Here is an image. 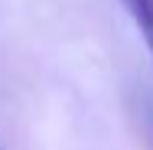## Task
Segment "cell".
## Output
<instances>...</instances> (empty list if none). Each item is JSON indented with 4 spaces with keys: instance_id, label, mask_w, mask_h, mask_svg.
Returning a JSON list of instances; mask_svg holds the SVG:
<instances>
[{
    "instance_id": "cell-1",
    "label": "cell",
    "mask_w": 153,
    "mask_h": 150,
    "mask_svg": "<svg viewBox=\"0 0 153 150\" xmlns=\"http://www.w3.org/2000/svg\"><path fill=\"white\" fill-rule=\"evenodd\" d=\"M124 10L130 13L137 33L143 36L147 49H150V59H153V0H121Z\"/></svg>"
},
{
    "instance_id": "cell-2",
    "label": "cell",
    "mask_w": 153,
    "mask_h": 150,
    "mask_svg": "<svg viewBox=\"0 0 153 150\" xmlns=\"http://www.w3.org/2000/svg\"><path fill=\"white\" fill-rule=\"evenodd\" d=\"M143 121H147V134L153 137V101H147V108H143Z\"/></svg>"
}]
</instances>
